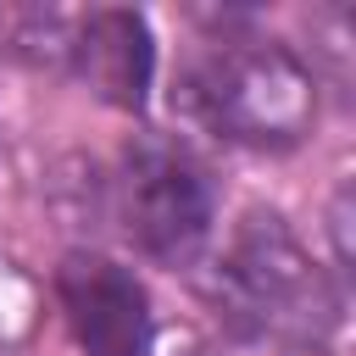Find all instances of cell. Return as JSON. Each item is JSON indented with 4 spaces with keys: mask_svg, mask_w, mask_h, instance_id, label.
I'll list each match as a JSON object with an SVG mask.
<instances>
[{
    "mask_svg": "<svg viewBox=\"0 0 356 356\" xmlns=\"http://www.w3.org/2000/svg\"><path fill=\"white\" fill-rule=\"evenodd\" d=\"M206 289L228 334L273 350H323L345 317L339 278L267 206H250L234 222Z\"/></svg>",
    "mask_w": 356,
    "mask_h": 356,
    "instance_id": "obj_1",
    "label": "cell"
},
{
    "mask_svg": "<svg viewBox=\"0 0 356 356\" xmlns=\"http://www.w3.org/2000/svg\"><path fill=\"white\" fill-rule=\"evenodd\" d=\"M184 111L245 150H295L317 122V78L312 67L261 33H222L200 50L178 78Z\"/></svg>",
    "mask_w": 356,
    "mask_h": 356,
    "instance_id": "obj_2",
    "label": "cell"
},
{
    "mask_svg": "<svg viewBox=\"0 0 356 356\" xmlns=\"http://www.w3.org/2000/svg\"><path fill=\"white\" fill-rule=\"evenodd\" d=\"M122 222L128 239L161 261V267H189L217 222V189L200 156L167 134H139L122 150Z\"/></svg>",
    "mask_w": 356,
    "mask_h": 356,
    "instance_id": "obj_3",
    "label": "cell"
},
{
    "mask_svg": "<svg viewBox=\"0 0 356 356\" xmlns=\"http://www.w3.org/2000/svg\"><path fill=\"white\" fill-rule=\"evenodd\" d=\"M56 306L83 356H150L156 317H150V295L134 267H122L100 250L61 256Z\"/></svg>",
    "mask_w": 356,
    "mask_h": 356,
    "instance_id": "obj_4",
    "label": "cell"
},
{
    "mask_svg": "<svg viewBox=\"0 0 356 356\" xmlns=\"http://www.w3.org/2000/svg\"><path fill=\"white\" fill-rule=\"evenodd\" d=\"M72 72L117 111H139L150 95V72H156V39L150 22L139 11L122 6H100L78 17V39H72Z\"/></svg>",
    "mask_w": 356,
    "mask_h": 356,
    "instance_id": "obj_5",
    "label": "cell"
},
{
    "mask_svg": "<svg viewBox=\"0 0 356 356\" xmlns=\"http://www.w3.org/2000/svg\"><path fill=\"white\" fill-rule=\"evenodd\" d=\"M78 11L56 6H0V50L28 67H72Z\"/></svg>",
    "mask_w": 356,
    "mask_h": 356,
    "instance_id": "obj_6",
    "label": "cell"
}]
</instances>
